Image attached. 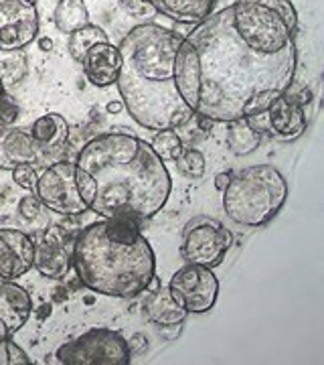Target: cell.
Listing matches in <instances>:
<instances>
[{
  "mask_svg": "<svg viewBox=\"0 0 324 365\" xmlns=\"http://www.w3.org/2000/svg\"><path fill=\"white\" fill-rule=\"evenodd\" d=\"M292 0H235L182 37L174 73L197 118L234 122L290 90L298 66Z\"/></svg>",
  "mask_w": 324,
  "mask_h": 365,
  "instance_id": "1",
  "label": "cell"
},
{
  "mask_svg": "<svg viewBox=\"0 0 324 365\" xmlns=\"http://www.w3.org/2000/svg\"><path fill=\"white\" fill-rule=\"evenodd\" d=\"M75 165L91 177L95 191L90 211L102 217L148 220L169 201L172 182L162 158L122 128L91 138Z\"/></svg>",
  "mask_w": 324,
  "mask_h": 365,
  "instance_id": "2",
  "label": "cell"
},
{
  "mask_svg": "<svg viewBox=\"0 0 324 365\" xmlns=\"http://www.w3.org/2000/svg\"><path fill=\"white\" fill-rule=\"evenodd\" d=\"M182 37L160 25H138L122 39L117 90L128 114L148 130H177L193 120L177 88L174 61Z\"/></svg>",
  "mask_w": 324,
  "mask_h": 365,
  "instance_id": "3",
  "label": "cell"
},
{
  "mask_svg": "<svg viewBox=\"0 0 324 365\" xmlns=\"http://www.w3.org/2000/svg\"><path fill=\"white\" fill-rule=\"evenodd\" d=\"M71 266L83 287L116 299L142 294L156 278L152 246L136 222L126 217L85 225L73 242Z\"/></svg>",
  "mask_w": 324,
  "mask_h": 365,
  "instance_id": "4",
  "label": "cell"
},
{
  "mask_svg": "<svg viewBox=\"0 0 324 365\" xmlns=\"http://www.w3.org/2000/svg\"><path fill=\"white\" fill-rule=\"evenodd\" d=\"M288 182L272 165H256L231 173L223 189V209L229 220L247 227L270 223L284 207Z\"/></svg>",
  "mask_w": 324,
  "mask_h": 365,
  "instance_id": "5",
  "label": "cell"
},
{
  "mask_svg": "<svg viewBox=\"0 0 324 365\" xmlns=\"http://www.w3.org/2000/svg\"><path fill=\"white\" fill-rule=\"evenodd\" d=\"M63 365H128L132 351L128 341L112 329H91L57 349Z\"/></svg>",
  "mask_w": 324,
  "mask_h": 365,
  "instance_id": "6",
  "label": "cell"
},
{
  "mask_svg": "<svg viewBox=\"0 0 324 365\" xmlns=\"http://www.w3.org/2000/svg\"><path fill=\"white\" fill-rule=\"evenodd\" d=\"M35 195L45 207L65 217H79L90 211L78 189L75 163L57 160L49 165L37 181Z\"/></svg>",
  "mask_w": 324,
  "mask_h": 365,
  "instance_id": "7",
  "label": "cell"
},
{
  "mask_svg": "<svg viewBox=\"0 0 324 365\" xmlns=\"http://www.w3.org/2000/svg\"><path fill=\"white\" fill-rule=\"evenodd\" d=\"M169 290L187 313L201 314L215 307L219 297V280L213 274V268L187 264L172 274Z\"/></svg>",
  "mask_w": 324,
  "mask_h": 365,
  "instance_id": "8",
  "label": "cell"
},
{
  "mask_svg": "<svg viewBox=\"0 0 324 365\" xmlns=\"http://www.w3.org/2000/svg\"><path fill=\"white\" fill-rule=\"evenodd\" d=\"M247 124L259 134H268L280 143H294L306 130V112L304 106L290 96L288 91L276 98L263 112L246 118Z\"/></svg>",
  "mask_w": 324,
  "mask_h": 365,
  "instance_id": "9",
  "label": "cell"
},
{
  "mask_svg": "<svg viewBox=\"0 0 324 365\" xmlns=\"http://www.w3.org/2000/svg\"><path fill=\"white\" fill-rule=\"evenodd\" d=\"M234 244V235L219 222L189 223L184 240H182L181 254L187 264H197L205 268H215L225 260V254Z\"/></svg>",
  "mask_w": 324,
  "mask_h": 365,
  "instance_id": "10",
  "label": "cell"
},
{
  "mask_svg": "<svg viewBox=\"0 0 324 365\" xmlns=\"http://www.w3.org/2000/svg\"><path fill=\"white\" fill-rule=\"evenodd\" d=\"M39 13L35 0H0V51L14 53L37 39Z\"/></svg>",
  "mask_w": 324,
  "mask_h": 365,
  "instance_id": "11",
  "label": "cell"
},
{
  "mask_svg": "<svg viewBox=\"0 0 324 365\" xmlns=\"http://www.w3.org/2000/svg\"><path fill=\"white\" fill-rule=\"evenodd\" d=\"M35 264V244L19 230H0V280L14 282Z\"/></svg>",
  "mask_w": 324,
  "mask_h": 365,
  "instance_id": "12",
  "label": "cell"
},
{
  "mask_svg": "<svg viewBox=\"0 0 324 365\" xmlns=\"http://www.w3.org/2000/svg\"><path fill=\"white\" fill-rule=\"evenodd\" d=\"M19 165H43L39 148L31 132L13 126L0 128V169L13 170Z\"/></svg>",
  "mask_w": 324,
  "mask_h": 365,
  "instance_id": "13",
  "label": "cell"
},
{
  "mask_svg": "<svg viewBox=\"0 0 324 365\" xmlns=\"http://www.w3.org/2000/svg\"><path fill=\"white\" fill-rule=\"evenodd\" d=\"M81 66L95 88H108V86H114L120 78L122 57H120L117 47H114L110 41H105V43L93 45L90 51L85 53Z\"/></svg>",
  "mask_w": 324,
  "mask_h": 365,
  "instance_id": "14",
  "label": "cell"
},
{
  "mask_svg": "<svg viewBox=\"0 0 324 365\" xmlns=\"http://www.w3.org/2000/svg\"><path fill=\"white\" fill-rule=\"evenodd\" d=\"M31 136L39 148L43 165L55 160L63 153L67 138H69V124L61 114H45L37 118L31 126Z\"/></svg>",
  "mask_w": 324,
  "mask_h": 365,
  "instance_id": "15",
  "label": "cell"
},
{
  "mask_svg": "<svg viewBox=\"0 0 324 365\" xmlns=\"http://www.w3.org/2000/svg\"><path fill=\"white\" fill-rule=\"evenodd\" d=\"M33 314V299L25 288L0 280V321L16 333Z\"/></svg>",
  "mask_w": 324,
  "mask_h": 365,
  "instance_id": "16",
  "label": "cell"
},
{
  "mask_svg": "<svg viewBox=\"0 0 324 365\" xmlns=\"http://www.w3.org/2000/svg\"><path fill=\"white\" fill-rule=\"evenodd\" d=\"M45 278L61 280L71 268V252H67L63 240L51 237L47 234L45 242L39 246L35 244V264H33Z\"/></svg>",
  "mask_w": 324,
  "mask_h": 365,
  "instance_id": "17",
  "label": "cell"
},
{
  "mask_svg": "<svg viewBox=\"0 0 324 365\" xmlns=\"http://www.w3.org/2000/svg\"><path fill=\"white\" fill-rule=\"evenodd\" d=\"M156 13L169 16L174 23L197 25L213 13L217 0H146Z\"/></svg>",
  "mask_w": 324,
  "mask_h": 365,
  "instance_id": "18",
  "label": "cell"
},
{
  "mask_svg": "<svg viewBox=\"0 0 324 365\" xmlns=\"http://www.w3.org/2000/svg\"><path fill=\"white\" fill-rule=\"evenodd\" d=\"M150 294L146 297L142 304L144 317L152 323V325H172V323H182L187 319V311L182 309L177 300L172 299L169 288H155L148 290Z\"/></svg>",
  "mask_w": 324,
  "mask_h": 365,
  "instance_id": "19",
  "label": "cell"
},
{
  "mask_svg": "<svg viewBox=\"0 0 324 365\" xmlns=\"http://www.w3.org/2000/svg\"><path fill=\"white\" fill-rule=\"evenodd\" d=\"M53 21L61 33L71 35L81 26L90 25V13L83 0H59Z\"/></svg>",
  "mask_w": 324,
  "mask_h": 365,
  "instance_id": "20",
  "label": "cell"
},
{
  "mask_svg": "<svg viewBox=\"0 0 324 365\" xmlns=\"http://www.w3.org/2000/svg\"><path fill=\"white\" fill-rule=\"evenodd\" d=\"M259 143H261V134L247 124L246 118L227 122V146L234 155L237 157L249 155L258 148Z\"/></svg>",
  "mask_w": 324,
  "mask_h": 365,
  "instance_id": "21",
  "label": "cell"
},
{
  "mask_svg": "<svg viewBox=\"0 0 324 365\" xmlns=\"http://www.w3.org/2000/svg\"><path fill=\"white\" fill-rule=\"evenodd\" d=\"M105 41H108V35L104 29L95 25H85L69 35V53L78 63H81L85 53L90 51L93 45L105 43Z\"/></svg>",
  "mask_w": 324,
  "mask_h": 365,
  "instance_id": "22",
  "label": "cell"
},
{
  "mask_svg": "<svg viewBox=\"0 0 324 365\" xmlns=\"http://www.w3.org/2000/svg\"><path fill=\"white\" fill-rule=\"evenodd\" d=\"M150 146H152V150L162 160H174V158L181 155L182 148H184L181 136L174 130H158L155 134Z\"/></svg>",
  "mask_w": 324,
  "mask_h": 365,
  "instance_id": "23",
  "label": "cell"
},
{
  "mask_svg": "<svg viewBox=\"0 0 324 365\" xmlns=\"http://www.w3.org/2000/svg\"><path fill=\"white\" fill-rule=\"evenodd\" d=\"M177 160V169L181 175H184L187 179H201L205 175V157L201 150L197 148H182L181 155L174 158Z\"/></svg>",
  "mask_w": 324,
  "mask_h": 365,
  "instance_id": "24",
  "label": "cell"
},
{
  "mask_svg": "<svg viewBox=\"0 0 324 365\" xmlns=\"http://www.w3.org/2000/svg\"><path fill=\"white\" fill-rule=\"evenodd\" d=\"M31 357L26 355L11 337L0 341V365H28Z\"/></svg>",
  "mask_w": 324,
  "mask_h": 365,
  "instance_id": "25",
  "label": "cell"
},
{
  "mask_svg": "<svg viewBox=\"0 0 324 365\" xmlns=\"http://www.w3.org/2000/svg\"><path fill=\"white\" fill-rule=\"evenodd\" d=\"M11 173H13V181L16 182L19 187H23L26 191H35L37 181H39L37 170H35V165H19V167H14Z\"/></svg>",
  "mask_w": 324,
  "mask_h": 365,
  "instance_id": "26",
  "label": "cell"
},
{
  "mask_svg": "<svg viewBox=\"0 0 324 365\" xmlns=\"http://www.w3.org/2000/svg\"><path fill=\"white\" fill-rule=\"evenodd\" d=\"M41 207H43V203H41L37 195H25L19 201V213L25 220H37L41 213Z\"/></svg>",
  "mask_w": 324,
  "mask_h": 365,
  "instance_id": "27",
  "label": "cell"
},
{
  "mask_svg": "<svg viewBox=\"0 0 324 365\" xmlns=\"http://www.w3.org/2000/svg\"><path fill=\"white\" fill-rule=\"evenodd\" d=\"M156 331H158V335L162 337L164 341H174L179 335H181L182 331V323H172V325H160L156 327Z\"/></svg>",
  "mask_w": 324,
  "mask_h": 365,
  "instance_id": "28",
  "label": "cell"
},
{
  "mask_svg": "<svg viewBox=\"0 0 324 365\" xmlns=\"http://www.w3.org/2000/svg\"><path fill=\"white\" fill-rule=\"evenodd\" d=\"M146 335H142V333H136L132 339L128 341V347H130V351H132V355L134 353H142L144 349H146Z\"/></svg>",
  "mask_w": 324,
  "mask_h": 365,
  "instance_id": "29",
  "label": "cell"
},
{
  "mask_svg": "<svg viewBox=\"0 0 324 365\" xmlns=\"http://www.w3.org/2000/svg\"><path fill=\"white\" fill-rule=\"evenodd\" d=\"M122 6H124L128 13L140 14V11H146L150 4H148L146 0H122Z\"/></svg>",
  "mask_w": 324,
  "mask_h": 365,
  "instance_id": "30",
  "label": "cell"
},
{
  "mask_svg": "<svg viewBox=\"0 0 324 365\" xmlns=\"http://www.w3.org/2000/svg\"><path fill=\"white\" fill-rule=\"evenodd\" d=\"M229 179H231V173H219V175L215 177V189H217V191H223V189L229 185Z\"/></svg>",
  "mask_w": 324,
  "mask_h": 365,
  "instance_id": "31",
  "label": "cell"
},
{
  "mask_svg": "<svg viewBox=\"0 0 324 365\" xmlns=\"http://www.w3.org/2000/svg\"><path fill=\"white\" fill-rule=\"evenodd\" d=\"M11 98L6 96V91H4V83H2V78H0V114H2V108L6 106Z\"/></svg>",
  "mask_w": 324,
  "mask_h": 365,
  "instance_id": "32",
  "label": "cell"
},
{
  "mask_svg": "<svg viewBox=\"0 0 324 365\" xmlns=\"http://www.w3.org/2000/svg\"><path fill=\"white\" fill-rule=\"evenodd\" d=\"M120 110H124L122 100H120V102H110V104H108V112H110V114H117Z\"/></svg>",
  "mask_w": 324,
  "mask_h": 365,
  "instance_id": "33",
  "label": "cell"
},
{
  "mask_svg": "<svg viewBox=\"0 0 324 365\" xmlns=\"http://www.w3.org/2000/svg\"><path fill=\"white\" fill-rule=\"evenodd\" d=\"M39 47H41V51H51V49H53V41L47 39V37H43V39L39 41Z\"/></svg>",
  "mask_w": 324,
  "mask_h": 365,
  "instance_id": "34",
  "label": "cell"
},
{
  "mask_svg": "<svg viewBox=\"0 0 324 365\" xmlns=\"http://www.w3.org/2000/svg\"><path fill=\"white\" fill-rule=\"evenodd\" d=\"M11 335H13V333H11V329H9V327H6L4 323H2V321H0V341L9 339Z\"/></svg>",
  "mask_w": 324,
  "mask_h": 365,
  "instance_id": "35",
  "label": "cell"
}]
</instances>
